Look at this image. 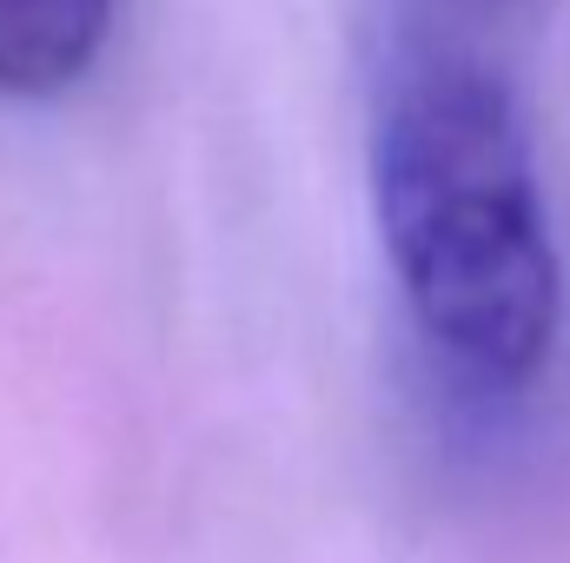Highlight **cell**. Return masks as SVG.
I'll return each mask as SVG.
<instances>
[{"mask_svg": "<svg viewBox=\"0 0 570 563\" xmlns=\"http://www.w3.org/2000/svg\"><path fill=\"white\" fill-rule=\"evenodd\" d=\"M120 0H0V100L73 93L107 40Z\"/></svg>", "mask_w": 570, "mask_h": 563, "instance_id": "cell-2", "label": "cell"}, {"mask_svg": "<svg viewBox=\"0 0 570 563\" xmlns=\"http://www.w3.org/2000/svg\"><path fill=\"white\" fill-rule=\"evenodd\" d=\"M385 259L438 358L478 385H524L558 345L564 273L511 87L478 60L392 80L372 134Z\"/></svg>", "mask_w": 570, "mask_h": 563, "instance_id": "cell-1", "label": "cell"}]
</instances>
